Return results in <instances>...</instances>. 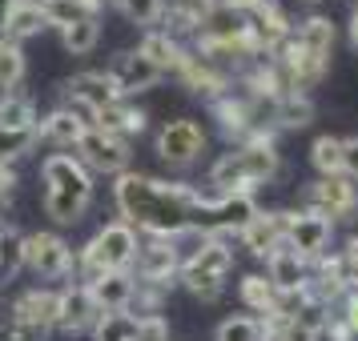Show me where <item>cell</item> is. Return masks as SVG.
<instances>
[{
	"instance_id": "obj_21",
	"label": "cell",
	"mask_w": 358,
	"mask_h": 341,
	"mask_svg": "<svg viewBox=\"0 0 358 341\" xmlns=\"http://www.w3.org/2000/svg\"><path fill=\"white\" fill-rule=\"evenodd\" d=\"M306 277H310V265L298 257L286 241L278 245L274 253H266V281H270L278 293L302 289V285H306Z\"/></svg>"
},
{
	"instance_id": "obj_2",
	"label": "cell",
	"mask_w": 358,
	"mask_h": 341,
	"mask_svg": "<svg viewBox=\"0 0 358 341\" xmlns=\"http://www.w3.org/2000/svg\"><path fill=\"white\" fill-rule=\"evenodd\" d=\"M274 132L262 125L258 132H250L242 145L226 153L222 161L210 169V189L213 193H254V185H266L282 173V157H278Z\"/></svg>"
},
{
	"instance_id": "obj_8",
	"label": "cell",
	"mask_w": 358,
	"mask_h": 341,
	"mask_svg": "<svg viewBox=\"0 0 358 341\" xmlns=\"http://www.w3.org/2000/svg\"><path fill=\"white\" fill-rule=\"evenodd\" d=\"M302 205H306V213L326 217V221L334 225V221L355 217L358 189H355V181H346V177H318L314 185L302 189Z\"/></svg>"
},
{
	"instance_id": "obj_47",
	"label": "cell",
	"mask_w": 358,
	"mask_h": 341,
	"mask_svg": "<svg viewBox=\"0 0 358 341\" xmlns=\"http://www.w3.org/2000/svg\"><path fill=\"white\" fill-rule=\"evenodd\" d=\"M226 4L234 8V13H242V17H250V13H254V8H262L266 0H226Z\"/></svg>"
},
{
	"instance_id": "obj_28",
	"label": "cell",
	"mask_w": 358,
	"mask_h": 341,
	"mask_svg": "<svg viewBox=\"0 0 358 341\" xmlns=\"http://www.w3.org/2000/svg\"><path fill=\"white\" fill-rule=\"evenodd\" d=\"M49 29V20H45V8H41V0H20L17 8H13V20H8V40H29V36H41Z\"/></svg>"
},
{
	"instance_id": "obj_29",
	"label": "cell",
	"mask_w": 358,
	"mask_h": 341,
	"mask_svg": "<svg viewBox=\"0 0 358 341\" xmlns=\"http://www.w3.org/2000/svg\"><path fill=\"white\" fill-rule=\"evenodd\" d=\"M0 129H36V105L29 93L8 89L0 97Z\"/></svg>"
},
{
	"instance_id": "obj_39",
	"label": "cell",
	"mask_w": 358,
	"mask_h": 341,
	"mask_svg": "<svg viewBox=\"0 0 358 341\" xmlns=\"http://www.w3.org/2000/svg\"><path fill=\"white\" fill-rule=\"evenodd\" d=\"M133 341H169V321L162 313H145L137 317V338Z\"/></svg>"
},
{
	"instance_id": "obj_16",
	"label": "cell",
	"mask_w": 358,
	"mask_h": 341,
	"mask_svg": "<svg viewBox=\"0 0 358 341\" xmlns=\"http://www.w3.org/2000/svg\"><path fill=\"white\" fill-rule=\"evenodd\" d=\"M105 73H109V81H113V89H117V97L121 100L137 97V93H149V89L165 77V73H157V68L149 65L141 52H121Z\"/></svg>"
},
{
	"instance_id": "obj_36",
	"label": "cell",
	"mask_w": 358,
	"mask_h": 341,
	"mask_svg": "<svg viewBox=\"0 0 358 341\" xmlns=\"http://www.w3.org/2000/svg\"><path fill=\"white\" fill-rule=\"evenodd\" d=\"M113 4L133 20V24H141V29L162 24V17H165V0H113Z\"/></svg>"
},
{
	"instance_id": "obj_10",
	"label": "cell",
	"mask_w": 358,
	"mask_h": 341,
	"mask_svg": "<svg viewBox=\"0 0 358 341\" xmlns=\"http://www.w3.org/2000/svg\"><path fill=\"white\" fill-rule=\"evenodd\" d=\"M201 153H206V129L197 121L181 116V121L162 125V132H157V157L169 169H189Z\"/></svg>"
},
{
	"instance_id": "obj_13",
	"label": "cell",
	"mask_w": 358,
	"mask_h": 341,
	"mask_svg": "<svg viewBox=\"0 0 358 341\" xmlns=\"http://www.w3.org/2000/svg\"><path fill=\"white\" fill-rule=\"evenodd\" d=\"M330 237H334V225H330L326 217H314V213H306V209H302V213L294 209L290 213L286 245H290V249L306 261V265H310V261H318L326 249H330Z\"/></svg>"
},
{
	"instance_id": "obj_48",
	"label": "cell",
	"mask_w": 358,
	"mask_h": 341,
	"mask_svg": "<svg viewBox=\"0 0 358 341\" xmlns=\"http://www.w3.org/2000/svg\"><path fill=\"white\" fill-rule=\"evenodd\" d=\"M262 341H286V338H282L278 325H262Z\"/></svg>"
},
{
	"instance_id": "obj_45",
	"label": "cell",
	"mask_w": 358,
	"mask_h": 341,
	"mask_svg": "<svg viewBox=\"0 0 358 341\" xmlns=\"http://www.w3.org/2000/svg\"><path fill=\"white\" fill-rule=\"evenodd\" d=\"M13 189H17V173H13V165H4V161H0V201H4V197L13 193Z\"/></svg>"
},
{
	"instance_id": "obj_34",
	"label": "cell",
	"mask_w": 358,
	"mask_h": 341,
	"mask_svg": "<svg viewBox=\"0 0 358 341\" xmlns=\"http://www.w3.org/2000/svg\"><path fill=\"white\" fill-rule=\"evenodd\" d=\"M20 81H24V49H20L17 40L0 36V89L8 93V89H17Z\"/></svg>"
},
{
	"instance_id": "obj_49",
	"label": "cell",
	"mask_w": 358,
	"mask_h": 341,
	"mask_svg": "<svg viewBox=\"0 0 358 341\" xmlns=\"http://www.w3.org/2000/svg\"><path fill=\"white\" fill-rule=\"evenodd\" d=\"M350 45H355V52H358V29H350Z\"/></svg>"
},
{
	"instance_id": "obj_37",
	"label": "cell",
	"mask_w": 358,
	"mask_h": 341,
	"mask_svg": "<svg viewBox=\"0 0 358 341\" xmlns=\"http://www.w3.org/2000/svg\"><path fill=\"white\" fill-rule=\"evenodd\" d=\"M36 141H41L36 129H0V161L13 165L17 157H24Z\"/></svg>"
},
{
	"instance_id": "obj_32",
	"label": "cell",
	"mask_w": 358,
	"mask_h": 341,
	"mask_svg": "<svg viewBox=\"0 0 358 341\" xmlns=\"http://www.w3.org/2000/svg\"><path fill=\"white\" fill-rule=\"evenodd\" d=\"M61 40H65V49L73 52V56L93 52V49H97V40H101V20L97 17H85V20H77V24H69L65 33H61Z\"/></svg>"
},
{
	"instance_id": "obj_3",
	"label": "cell",
	"mask_w": 358,
	"mask_h": 341,
	"mask_svg": "<svg viewBox=\"0 0 358 341\" xmlns=\"http://www.w3.org/2000/svg\"><path fill=\"white\" fill-rule=\"evenodd\" d=\"M330 49H334V24L326 17H310L290 33V40L274 52V61L286 68L290 89L306 97L330 68Z\"/></svg>"
},
{
	"instance_id": "obj_12",
	"label": "cell",
	"mask_w": 358,
	"mask_h": 341,
	"mask_svg": "<svg viewBox=\"0 0 358 341\" xmlns=\"http://www.w3.org/2000/svg\"><path fill=\"white\" fill-rule=\"evenodd\" d=\"M181 77V84L189 89V93H197V97H206L213 105L217 97H226L229 89H234V77L229 73H222L217 65H210V61H201L194 49H181V61L178 68H173Z\"/></svg>"
},
{
	"instance_id": "obj_42",
	"label": "cell",
	"mask_w": 358,
	"mask_h": 341,
	"mask_svg": "<svg viewBox=\"0 0 358 341\" xmlns=\"http://www.w3.org/2000/svg\"><path fill=\"white\" fill-rule=\"evenodd\" d=\"M4 341H49V329H36V325L8 321V333H4Z\"/></svg>"
},
{
	"instance_id": "obj_4",
	"label": "cell",
	"mask_w": 358,
	"mask_h": 341,
	"mask_svg": "<svg viewBox=\"0 0 358 341\" xmlns=\"http://www.w3.org/2000/svg\"><path fill=\"white\" fill-rule=\"evenodd\" d=\"M41 181H45V213L52 221L57 225L81 221V213L93 201V173L73 153H49L41 161Z\"/></svg>"
},
{
	"instance_id": "obj_14",
	"label": "cell",
	"mask_w": 358,
	"mask_h": 341,
	"mask_svg": "<svg viewBox=\"0 0 358 341\" xmlns=\"http://www.w3.org/2000/svg\"><path fill=\"white\" fill-rule=\"evenodd\" d=\"M101 317L93 293L85 289L81 281H69L65 289H57V325L52 329H65V333H85L93 329Z\"/></svg>"
},
{
	"instance_id": "obj_44",
	"label": "cell",
	"mask_w": 358,
	"mask_h": 341,
	"mask_svg": "<svg viewBox=\"0 0 358 341\" xmlns=\"http://www.w3.org/2000/svg\"><path fill=\"white\" fill-rule=\"evenodd\" d=\"M322 333H330V341H355L350 325L342 321L338 313H330V317H326V329H322Z\"/></svg>"
},
{
	"instance_id": "obj_25",
	"label": "cell",
	"mask_w": 358,
	"mask_h": 341,
	"mask_svg": "<svg viewBox=\"0 0 358 341\" xmlns=\"http://www.w3.org/2000/svg\"><path fill=\"white\" fill-rule=\"evenodd\" d=\"M137 52H141L149 65L157 68V73H165V77H169V73L178 68V61H181V45L173 40V36H165L162 29H149V33L141 36Z\"/></svg>"
},
{
	"instance_id": "obj_23",
	"label": "cell",
	"mask_w": 358,
	"mask_h": 341,
	"mask_svg": "<svg viewBox=\"0 0 358 341\" xmlns=\"http://www.w3.org/2000/svg\"><path fill=\"white\" fill-rule=\"evenodd\" d=\"M8 321L20 325H36V329H52L57 325V289H29L13 301V317Z\"/></svg>"
},
{
	"instance_id": "obj_18",
	"label": "cell",
	"mask_w": 358,
	"mask_h": 341,
	"mask_svg": "<svg viewBox=\"0 0 358 341\" xmlns=\"http://www.w3.org/2000/svg\"><path fill=\"white\" fill-rule=\"evenodd\" d=\"M65 93H69V105H81L89 113H101V109H109V105L121 100L113 81H109V73H101V68H85L77 77H69Z\"/></svg>"
},
{
	"instance_id": "obj_33",
	"label": "cell",
	"mask_w": 358,
	"mask_h": 341,
	"mask_svg": "<svg viewBox=\"0 0 358 341\" xmlns=\"http://www.w3.org/2000/svg\"><path fill=\"white\" fill-rule=\"evenodd\" d=\"M24 241H29V233H20L13 225L0 229V273L13 277L24 269Z\"/></svg>"
},
{
	"instance_id": "obj_15",
	"label": "cell",
	"mask_w": 358,
	"mask_h": 341,
	"mask_svg": "<svg viewBox=\"0 0 358 341\" xmlns=\"http://www.w3.org/2000/svg\"><path fill=\"white\" fill-rule=\"evenodd\" d=\"M210 109H213V116L222 121V132H226L229 141H238V145H242L250 132H258V129H262L258 105L245 97L242 89H229L226 97H217Z\"/></svg>"
},
{
	"instance_id": "obj_9",
	"label": "cell",
	"mask_w": 358,
	"mask_h": 341,
	"mask_svg": "<svg viewBox=\"0 0 358 341\" xmlns=\"http://www.w3.org/2000/svg\"><path fill=\"white\" fill-rule=\"evenodd\" d=\"M133 265H137V273H133L137 281L169 289V285L178 281V273H181V253H178V245L169 241V237H149V233H141Z\"/></svg>"
},
{
	"instance_id": "obj_11",
	"label": "cell",
	"mask_w": 358,
	"mask_h": 341,
	"mask_svg": "<svg viewBox=\"0 0 358 341\" xmlns=\"http://www.w3.org/2000/svg\"><path fill=\"white\" fill-rule=\"evenodd\" d=\"M77 161L89 169V173H105V177H121L129 169V145L117 141V137H105L97 129H85V137L77 141Z\"/></svg>"
},
{
	"instance_id": "obj_38",
	"label": "cell",
	"mask_w": 358,
	"mask_h": 341,
	"mask_svg": "<svg viewBox=\"0 0 358 341\" xmlns=\"http://www.w3.org/2000/svg\"><path fill=\"white\" fill-rule=\"evenodd\" d=\"M217 341H262L258 317H226L217 325Z\"/></svg>"
},
{
	"instance_id": "obj_43",
	"label": "cell",
	"mask_w": 358,
	"mask_h": 341,
	"mask_svg": "<svg viewBox=\"0 0 358 341\" xmlns=\"http://www.w3.org/2000/svg\"><path fill=\"white\" fill-rule=\"evenodd\" d=\"M338 317L350 325V333L358 338V293H346V297L338 301Z\"/></svg>"
},
{
	"instance_id": "obj_20",
	"label": "cell",
	"mask_w": 358,
	"mask_h": 341,
	"mask_svg": "<svg viewBox=\"0 0 358 341\" xmlns=\"http://www.w3.org/2000/svg\"><path fill=\"white\" fill-rule=\"evenodd\" d=\"M286 225H290V213H286V209L258 213V217H254V221L238 233V237H242V245L254 253V257L266 261V253H274L278 245L286 241Z\"/></svg>"
},
{
	"instance_id": "obj_6",
	"label": "cell",
	"mask_w": 358,
	"mask_h": 341,
	"mask_svg": "<svg viewBox=\"0 0 358 341\" xmlns=\"http://www.w3.org/2000/svg\"><path fill=\"white\" fill-rule=\"evenodd\" d=\"M234 273V249L226 237H206L201 249H194L181 261L178 281L185 285V293H194L197 301H217L226 293V281Z\"/></svg>"
},
{
	"instance_id": "obj_17",
	"label": "cell",
	"mask_w": 358,
	"mask_h": 341,
	"mask_svg": "<svg viewBox=\"0 0 358 341\" xmlns=\"http://www.w3.org/2000/svg\"><path fill=\"white\" fill-rule=\"evenodd\" d=\"M245 20H250V36L258 40L262 56H274V52L290 40V33H294L290 17L282 13V4H278V0H266V4H262V8H254Z\"/></svg>"
},
{
	"instance_id": "obj_35",
	"label": "cell",
	"mask_w": 358,
	"mask_h": 341,
	"mask_svg": "<svg viewBox=\"0 0 358 341\" xmlns=\"http://www.w3.org/2000/svg\"><path fill=\"white\" fill-rule=\"evenodd\" d=\"M41 8H45V20H49L52 29H61V33H65L69 24H77V20L93 17L81 0H41Z\"/></svg>"
},
{
	"instance_id": "obj_5",
	"label": "cell",
	"mask_w": 358,
	"mask_h": 341,
	"mask_svg": "<svg viewBox=\"0 0 358 341\" xmlns=\"http://www.w3.org/2000/svg\"><path fill=\"white\" fill-rule=\"evenodd\" d=\"M137 241H141V233L133 225H125V221H109L105 229H97V237L77 253V269H73L77 281L89 285L101 273H109V269H133Z\"/></svg>"
},
{
	"instance_id": "obj_7",
	"label": "cell",
	"mask_w": 358,
	"mask_h": 341,
	"mask_svg": "<svg viewBox=\"0 0 358 341\" xmlns=\"http://www.w3.org/2000/svg\"><path fill=\"white\" fill-rule=\"evenodd\" d=\"M24 265L36 277H45V281H61V277H73L77 253H73V245L61 233L45 229V233H29V241H24Z\"/></svg>"
},
{
	"instance_id": "obj_26",
	"label": "cell",
	"mask_w": 358,
	"mask_h": 341,
	"mask_svg": "<svg viewBox=\"0 0 358 341\" xmlns=\"http://www.w3.org/2000/svg\"><path fill=\"white\" fill-rule=\"evenodd\" d=\"M238 297H242L245 305L254 309V313H262L258 321H270L278 309V289L266 281V273H250L242 277V285H238Z\"/></svg>"
},
{
	"instance_id": "obj_40",
	"label": "cell",
	"mask_w": 358,
	"mask_h": 341,
	"mask_svg": "<svg viewBox=\"0 0 358 341\" xmlns=\"http://www.w3.org/2000/svg\"><path fill=\"white\" fill-rule=\"evenodd\" d=\"M338 257H342V273H346V289L358 293V237H346Z\"/></svg>"
},
{
	"instance_id": "obj_19",
	"label": "cell",
	"mask_w": 358,
	"mask_h": 341,
	"mask_svg": "<svg viewBox=\"0 0 358 341\" xmlns=\"http://www.w3.org/2000/svg\"><path fill=\"white\" fill-rule=\"evenodd\" d=\"M85 289L93 293V301H97L101 313H121V309H133L137 277H133V269H109L97 281H89Z\"/></svg>"
},
{
	"instance_id": "obj_24",
	"label": "cell",
	"mask_w": 358,
	"mask_h": 341,
	"mask_svg": "<svg viewBox=\"0 0 358 341\" xmlns=\"http://www.w3.org/2000/svg\"><path fill=\"white\" fill-rule=\"evenodd\" d=\"M36 137L57 149H77V141L85 137V125L73 116V109H52L49 116L36 121Z\"/></svg>"
},
{
	"instance_id": "obj_31",
	"label": "cell",
	"mask_w": 358,
	"mask_h": 341,
	"mask_svg": "<svg viewBox=\"0 0 358 341\" xmlns=\"http://www.w3.org/2000/svg\"><path fill=\"white\" fill-rule=\"evenodd\" d=\"M310 165L322 173V177H342V137H318L310 145Z\"/></svg>"
},
{
	"instance_id": "obj_1",
	"label": "cell",
	"mask_w": 358,
	"mask_h": 341,
	"mask_svg": "<svg viewBox=\"0 0 358 341\" xmlns=\"http://www.w3.org/2000/svg\"><path fill=\"white\" fill-rule=\"evenodd\" d=\"M113 201L121 221L133 225L137 233L149 237H178L181 229H189L201 209V189L185 181H162L125 169L113 177Z\"/></svg>"
},
{
	"instance_id": "obj_30",
	"label": "cell",
	"mask_w": 358,
	"mask_h": 341,
	"mask_svg": "<svg viewBox=\"0 0 358 341\" xmlns=\"http://www.w3.org/2000/svg\"><path fill=\"white\" fill-rule=\"evenodd\" d=\"M137 338V313L121 309V313H101L93 325V341H133Z\"/></svg>"
},
{
	"instance_id": "obj_27",
	"label": "cell",
	"mask_w": 358,
	"mask_h": 341,
	"mask_svg": "<svg viewBox=\"0 0 358 341\" xmlns=\"http://www.w3.org/2000/svg\"><path fill=\"white\" fill-rule=\"evenodd\" d=\"M270 121H274V129H306L314 121V100L302 93H290L278 105H270Z\"/></svg>"
},
{
	"instance_id": "obj_41",
	"label": "cell",
	"mask_w": 358,
	"mask_h": 341,
	"mask_svg": "<svg viewBox=\"0 0 358 341\" xmlns=\"http://www.w3.org/2000/svg\"><path fill=\"white\" fill-rule=\"evenodd\" d=\"M342 177L358 185V137H346L342 141Z\"/></svg>"
},
{
	"instance_id": "obj_46",
	"label": "cell",
	"mask_w": 358,
	"mask_h": 341,
	"mask_svg": "<svg viewBox=\"0 0 358 341\" xmlns=\"http://www.w3.org/2000/svg\"><path fill=\"white\" fill-rule=\"evenodd\" d=\"M20 0H0V36L8 33V20H13V8H17Z\"/></svg>"
},
{
	"instance_id": "obj_22",
	"label": "cell",
	"mask_w": 358,
	"mask_h": 341,
	"mask_svg": "<svg viewBox=\"0 0 358 341\" xmlns=\"http://www.w3.org/2000/svg\"><path fill=\"white\" fill-rule=\"evenodd\" d=\"M93 129L129 145L133 137H141V132H145V113H141V109H133L129 100H117V105H109V109H101V113L93 116Z\"/></svg>"
}]
</instances>
